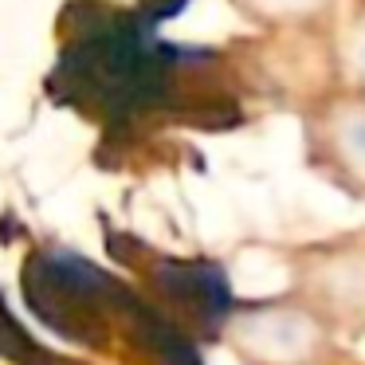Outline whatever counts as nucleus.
Instances as JSON below:
<instances>
[{
	"label": "nucleus",
	"mask_w": 365,
	"mask_h": 365,
	"mask_svg": "<svg viewBox=\"0 0 365 365\" xmlns=\"http://www.w3.org/2000/svg\"><path fill=\"white\" fill-rule=\"evenodd\" d=\"M189 0H142L138 4V12H142L150 24H158V20H165V16H173V12H181Z\"/></svg>",
	"instance_id": "nucleus-5"
},
{
	"label": "nucleus",
	"mask_w": 365,
	"mask_h": 365,
	"mask_svg": "<svg viewBox=\"0 0 365 365\" xmlns=\"http://www.w3.org/2000/svg\"><path fill=\"white\" fill-rule=\"evenodd\" d=\"M126 294V283L63 247L32 255L24 267V299L32 314L67 341L91 349H106L110 338H118Z\"/></svg>",
	"instance_id": "nucleus-2"
},
{
	"label": "nucleus",
	"mask_w": 365,
	"mask_h": 365,
	"mask_svg": "<svg viewBox=\"0 0 365 365\" xmlns=\"http://www.w3.org/2000/svg\"><path fill=\"white\" fill-rule=\"evenodd\" d=\"M130 267L145 275L153 287V307L185 334V338H216L228 322L232 310V287L216 263L205 259H173V255H150L138 259L122 247Z\"/></svg>",
	"instance_id": "nucleus-3"
},
{
	"label": "nucleus",
	"mask_w": 365,
	"mask_h": 365,
	"mask_svg": "<svg viewBox=\"0 0 365 365\" xmlns=\"http://www.w3.org/2000/svg\"><path fill=\"white\" fill-rule=\"evenodd\" d=\"M0 357L20 361V365H63L12 318V310L4 307V299H0Z\"/></svg>",
	"instance_id": "nucleus-4"
},
{
	"label": "nucleus",
	"mask_w": 365,
	"mask_h": 365,
	"mask_svg": "<svg viewBox=\"0 0 365 365\" xmlns=\"http://www.w3.org/2000/svg\"><path fill=\"white\" fill-rule=\"evenodd\" d=\"M208 63V51L158 40L142 12L106 4L67 9V43L51 75V95L75 110L122 130L150 114L181 110V87Z\"/></svg>",
	"instance_id": "nucleus-1"
}]
</instances>
